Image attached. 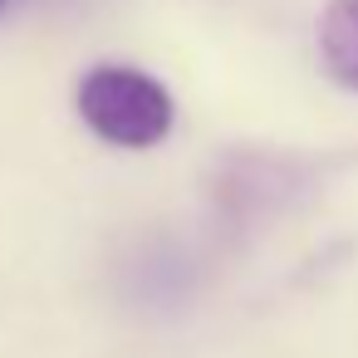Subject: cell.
I'll return each instance as SVG.
<instances>
[{
  "instance_id": "6da1fadb",
  "label": "cell",
  "mask_w": 358,
  "mask_h": 358,
  "mask_svg": "<svg viewBox=\"0 0 358 358\" xmlns=\"http://www.w3.org/2000/svg\"><path fill=\"white\" fill-rule=\"evenodd\" d=\"M74 108L108 148H157L177 123L167 84L138 64H94L74 89Z\"/></svg>"
},
{
  "instance_id": "7a4b0ae2",
  "label": "cell",
  "mask_w": 358,
  "mask_h": 358,
  "mask_svg": "<svg viewBox=\"0 0 358 358\" xmlns=\"http://www.w3.org/2000/svg\"><path fill=\"white\" fill-rule=\"evenodd\" d=\"M319 59L334 84L358 94V0H329L319 20Z\"/></svg>"
},
{
  "instance_id": "3957f363",
  "label": "cell",
  "mask_w": 358,
  "mask_h": 358,
  "mask_svg": "<svg viewBox=\"0 0 358 358\" xmlns=\"http://www.w3.org/2000/svg\"><path fill=\"white\" fill-rule=\"evenodd\" d=\"M6 10H10V0H0V20H6Z\"/></svg>"
}]
</instances>
